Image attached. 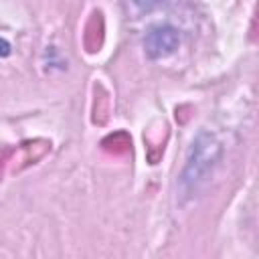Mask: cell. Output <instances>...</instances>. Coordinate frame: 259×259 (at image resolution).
Returning a JSON list of instances; mask_svg holds the SVG:
<instances>
[{
  "instance_id": "cell-1",
  "label": "cell",
  "mask_w": 259,
  "mask_h": 259,
  "mask_svg": "<svg viewBox=\"0 0 259 259\" xmlns=\"http://www.w3.org/2000/svg\"><path fill=\"white\" fill-rule=\"evenodd\" d=\"M221 156V146L210 134H198V138L192 142L184 172L180 176V186L186 192L196 190L200 182L206 180L208 172L214 168Z\"/></svg>"
},
{
  "instance_id": "cell-2",
  "label": "cell",
  "mask_w": 259,
  "mask_h": 259,
  "mask_svg": "<svg viewBox=\"0 0 259 259\" xmlns=\"http://www.w3.org/2000/svg\"><path fill=\"white\" fill-rule=\"evenodd\" d=\"M144 47L150 59H164L178 49V30L168 24L152 26L146 34Z\"/></svg>"
},
{
  "instance_id": "cell-3",
  "label": "cell",
  "mask_w": 259,
  "mask_h": 259,
  "mask_svg": "<svg viewBox=\"0 0 259 259\" xmlns=\"http://www.w3.org/2000/svg\"><path fill=\"white\" fill-rule=\"evenodd\" d=\"M49 150H51V142H47V140H30V142L20 144V148L12 154L16 158V162H18L14 168L16 170H22V168L38 162Z\"/></svg>"
},
{
  "instance_id": "cell-4",
  "label": "cell",
  "mask_w": 259,
  "mask_h": 259,
  "mask_svg": "<svg viewBox=\"0 0 259 259\" xmlns=\"http://www.w3.org/2000/svg\"><path fill=\"white\" fill-rule=\"evenodd\" d=\"M103 14L99 10H93L91 16L85 22V30H83V45L87 49V53H97L103 45Z\"/></svg>"
},
{
  "instance_id": "cell-5",
  "label": "cell",
  "mask_w": 259,
  "mask_h": 259,
  "mask_svg": "<svg viewBox=\"0 0 259 259\" xmlns=\"http://www.w3.org/2000/svg\"><path fill=\"white\" fill-rule=\"evenodd\" d=\"M101 146L105 152H109L113 156H125L132 150V140L125 132H113L101 142Z\"/></svg>"
},
{
  "instance_id": "cell-6",
  "label": "cell",
  "mask_w": 259,
  "mask_h": 259,
  "mask_svg": "<svg viewBox=\"0 0 259 259\" xmlns=\"http://www.w3.org/2000/svg\"><path fill=\"white\" fill-rule=\"evenodd\" d=\"M109 115V93L101 87L95 85V101H93V121L95 123H105Z\"/></svg>"
},
{
  "instance_id": "cell-7",
  "label": "cell",
  "mask_w": 259,
  "mask_h": 259,
  "mask_svg": "<svg viewBox=\"0 0 259 259\" xmlns=\"http://www.w3.org/2000/svg\"><path fill=\"white\" fill-rule=\"evenodd\" d=\"M12 154L14 150L10 146H0V180L4 176V170H6V164L12 160Z\"/></svg>"
},
{
  "instance_id": "cell-8",
  "label": "cell",
  "mask_w": 259,
  "mask_h": 259,
  "mask_svg": "<svg viewBox=\"0 0 259 259\" xmlns=\"http://www.w3.org/2000/svg\"><path fill=\"white\" fill-rule=\"evenodd\" d=\"M8 53H10V45H8L4 38H0V55H2V57H6Z\"/></svg>"
}]
</instances>
